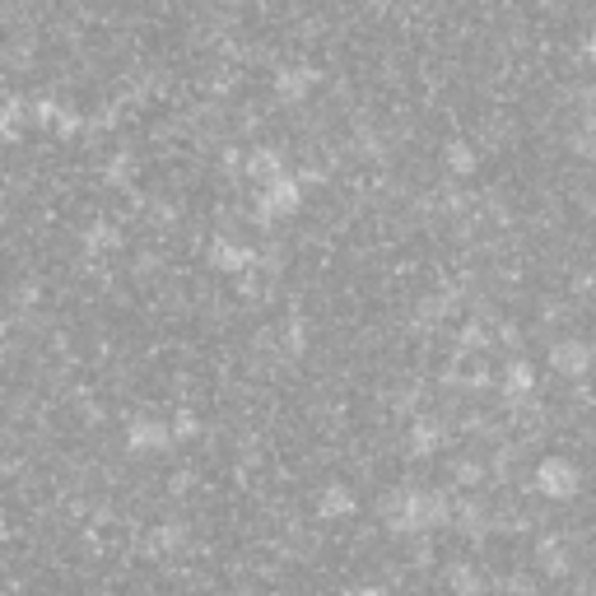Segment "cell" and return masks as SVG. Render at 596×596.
<instances>
[{"instance_id":"6da1fadb","label":"cell","mask_w":596,"mask_h":596,"mask_svg":"<svg viewBox=\"0 0 596 596\" xmlns=\"http://www.w3.org/2000/svg\"><path fill=\"white\" fill-rule=\"evenodd\" d=\"M583 364H587L583 345H564V350H555V368H569V373H578Z\"/></svg>"},{"instance_id":"7a4b0ae2","label":"cell","mask_w":596,"mask_h":596,"mask_svg":"<svg viewBox=\"0 0 596 596\" xmlns=\"http://www.w3.org/2000/svg\"><path fill=\"white\" fill-rule=\"evenodd\" d=\"M545 480H550V489H573V471L564 461H545Z\"/></svg>"}]
</instances>
